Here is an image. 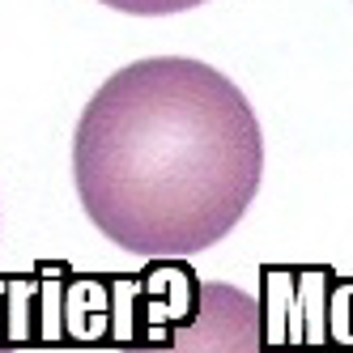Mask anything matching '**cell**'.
Returning a JSON list of instances; mask_svg holds the SVG:
<instances>
[{
	"label": "cell",
	"instance_id": "3",
	"mask_svg": "<svg viewBox=\"0 0 353 353\" xmlns=\"http://www.w3.org/2000/svg\"><path fill=\"white\" fill-rule=\"evenodd\" d=\"M119 353H294L268 341L260 298L239 285L200 281L196 315L174 327L166 345H128Z\"/></svg>",
	"mask_w": 353,
	"mask_h": 353
},
{
	"label": "cell",
	"instance_id": "2",
	"mask_svg": "<svg viewBox=\"0 0 353 353\" xmlns=\"http://www.w3.org/2000/svg\"><path fill=\"white\" fill-rule=\"evenodd\" d=\"M111 281V345H166L174 327L196 315L200 281L183 260H158L141 276H107Z\"/></svg>",
	"mask_w": 353,
	"mask_h": 353
},
{
	"label": "cell",
	"instance_id": "1",
	"mask_svg": "<svg viewBox=\"0 0 353 353\" xmlns=\"http://www.w3.org/2000/svg\"><path fill=\"white\" fill-rule=\"evenodd\" d=\"M264 137L243 90L188 56H149L94 90L72 132L85 217L141 260H192L243 221Z\"/></svg>",
	"mask_w": 353,
	"mask_h": 353
},
{
	"label": "cell",
	"instance_id": "5",
	"mask_svg": "<svg viewBox=\"0 0 353 353\" xmlns=\"http://www.w3.org/2000/svg\"><path fill=\"white\" fill-rule=\"evenodd\" d=\"M327 336L336 349H353V276H336L327 298Z\"/></svg>",
	"mask_w": 353,
	"mask_h": 353
},
{
	"label": "cell",
	"instance_id": "7",
	"mask_svg": "<svg viewBox=\"0 0 353 353\" xmlns=\"http://www.w3.org/2000/svg\"><path fill=\"white\" fill-rule=\"evenodd\" d=\"M0 353H13V345H0Z\"/></svg>",
	"mask_w": 353,
	"mask_h": 353
},
{
	"label": "cell",
	"instance_id": "6",
	"mask_svg": "<svg viewBox=\"0 0 353 353\" xmlns=\"http://www.w3.org/2000/svg\"><path fill=\"white\" fill-rule=\"evenodd\" d=\"M107 9H119V13H132V17H166V13H188L205 0H98Z\"/></svg>",
	"mask_w": 353,
	"mask_h": 353
},
{
	"label": "cell",
	"instance_id": "4",
	"mask_svg": "<svg viewBox=\"0 0 353 353\" xmlns=\"http://www.w3.org/2000/svg\"><path fill=\"white\" fill-rule=\"evenodd\" d=\"M332 268L319 264H268L260 311L268 341L276 349H327V298H332Z\"/></svg>",
	"mask_w": 353,
	"mask_h": 353
}]
</instances>
